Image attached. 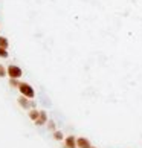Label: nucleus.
<instances>
[{"label":"nucleus","mask_w":142,"mask_h":148,"mask_svg":"<svg viewBox=\"0 0 142 148\" xmlns=\"http://www.w3.org/2000/svg\"><path fill=\"white\" fill-rule=\"evenodd\" d=\"M19 89H20V92H21V95L26 96V98H34V96H35L34 89H32L29 84H26V83H20Z\"/></svg>","instance_id":"nucleus-1"},{"label":"nucleus","mask_w":142,"mask_h":148,"mask_svg":"<svg viewBox=\"0 0 142 148\" xmlns=\"http://www.w3.org/2000/svg\"><path fill=\"white\" fill-rule=\"evenodd\" d=\"M21 75H23V72H21V69L19 67V66H12V64H11L8 67V76L11 79H19Z\"/></svg>","instance_id":"nucleus-2"},{"label":"nucleus","mask_w":142,"mask_h":148,"mask_svg":"<svg viewBox=\"0 0 142 148\" xmlns=\"http://www.w3.org/2000/svg\"><path fill=\"white\" fill-rule=\"evenodd\" d=\"M76 145H78V148H90V142L86 138H80L76 139Z\"/></svg>","instance_id":"nucleus-3"},{"label":"nucleus","mask_w":142,"mask_h":148,"mask_svg":"<svg viewBox=\"0 0 142 148\" xmlns=\"http://www.w3.org/2000/svg\"><path fill=\"white\" fill-rule=\"evenodd\" d=\"M46 121H47V116H46V112H43V110H40V116H38V119L35 121V124H37V125H43V124H46Z\"/></svg>","instance_id":"nucleus-4"},{"label":"nucleus","mask_w":142,"mask_h":148,"mask_svg":"<svg viewBox=\"0 0 142 148\" xmlns=\"http://www.w3.org/2000/svg\"><path fill=\"white\" fill-rule=\"evenodd\" d=\"M66 147L67 148H76L78 145H76V139L73 138V136H69V138L66 139Z\"/></svg>","instance_id":"nucleus-5"},{"label":"nucleus","mask_w":142,"mask_h":148,"mask_svg":"<svg viewBox=\"0 0 142 148\" xmlns=\"http://www.w3.org/2000/svg\"><path fill=\"white\" fill-rule=\"evenodd\" d=\"M19 102H20V106H21V107H25V108H28L29 106H32V102H29L28 99H26V96H23V95L19 98Z\"/></svg>","instance_id":"nucleus-6"},{"label":"nucleus","mask_w":142,"mask_h":148,"mask_svg":"<svg viewBox=\"0 0 142 148\" xmlns=\"http://www.w3.org/2000/svg\"><path fill=\"white\" fill-rule=\"evenodd\" d=\"M38 116H40V112H37V110H32V112L29 113V118H31V119H34V121H37Z\"/></svg>","instance_id":"nucleus-7"},{"label":"nucleus","mask_w":142,"mask_h":148,"mask_svg":"<svg viewBox=\"0 0 142 148\" xmlns=\"http://www.w3.org/2000/svg\"><path fill=\"white\" fill-rule=\"evenodd\" d=\"M0 47H5V49L8 47V40L5 37H0Z\"/></svg>","instance_id":"nucleus-8"},{"label":"nucleus","mask_w":142,"mask_h":148,"mask_svg":"<svg viewBox=\"0 0 142 148\" xmlns=\"http://www.w3.org/2000/svg\"><path fill=\"white\" fill-rule=\"evenodd\" d=\"M0 57H2V58H8V51L5 47H0Z\"/></svg>","instance_id":"nucleus-9"},{"label":"nucleus","mask_w":142,"mask_h":148,"mask_svg":"<svg viewBox=\"0 0 142 148\" xmlns=\"http://www.w3.org/2000/svg\"><path fill=\"white\" fill-rule=\"evenodd\" d=\"M6 75H8V70L5 69L2 64H0V78H2V76H6Z\"/></svg>","instance_id":"nucleus-10"},{"label":"nucleus","mask_w":142,"mask_h":148,"mask_svg":"<svg viewBox=\"0 0 142 148\" xmlns=\"http://www.w3.org/2000/svg\"><path fill=\"white\" fill-rule=\"evenodd\" d=\"M54 138H55L57 140H61L63 139V133L61 131H55V133H54Z\"/></svg>","instance_id":"nucleus-11"},{"label":"nucleus","mask_w":142,"mask_h":148,"mask_svg":"<svg viewBox=\"0 0 142 148\" xmlns=\"http://www.w3.org/2000/svg\"><path fill=\"white\" fill-rule=\"evenodd\" d=\"M9 86H11V87H19L20 83H19L17 79H11V81H9Z\"/></svg>","instance_id":"nucleus-12"},{"label":"nucleus","mask_w":142,"mask_h":148,"mask_svg":"<svg viewBox=\"0 0 142 148\" xmlns=\"http://www.w3.org/2000/svg\"><path fill=\"white\" fill-rule=\"evenodd\" d=\"M49 128H51V130H55V122H54V121H49Z\"/></svg>","instance_id":"nucleus-13"},{"label":"nucleus","mask_w":142,"mask_h":148,"mask_svg":"<svg viewBox=\"0 0 142 148\" xmlns=\"http://www.w3.org/2000/svg\"><path fill=\"white\" fill-rule=\"evenodd\" d=\"M90 148H93V147H90Z\"/></svg>","instance_id":"nucleus-14"}]
</instances>
